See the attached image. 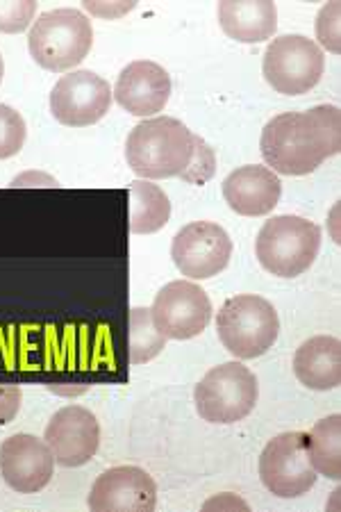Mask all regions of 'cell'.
<instances>
[{
  "mask_svg": "<svg viewBox=\"0 0 341 512\" xmlns=\"http://www.w3.org/2000/svg\"><path fill=\"white\" fill-rule=\"evenodd\" d=\"M341 148L337 105H316L310 112H285L266 123L260 139L264 162L280 176H307Z\"/></svg>",
  "mask_w": 341,
  "mask_h": 512,
  "instance_id": "1",
  "label": "cell"
},
{
  "mask_svg": "<svg viewBox=\"0 0 341 512\" xmlns=\"http://www.w3.org/2000/svg\"><path fill=\"white\" fill-rule=\"evenodd\" d=\"M191 158H194V132L178 119H144L130 130L126 160L141 180L180 178Z\"/></svg>",
  "mask_w": 341,
  "mask_h": 512,
  "instance_id": "2",
  "label": "cell"
},
{
  "mask_svg": "<svg viewBox=\"0 0 341 512\" xmlns=\"http://www.w3.org/2000/svg\"><path fill=\"white\" fill-rule=\"evenodd\" d=\"M94 46V28L80 10L60 7L37 16L28 32L32 60L41 69L64 73L73 71Z\"/></svg>",
  "mask_w": 341,
  "mask_h": 512,
  "instance_id": "3",
  "label": "cell"
},
{
  "mask_svg": "<svg viewBox=\"0 0 341 512\" xmlns=\"http://www.w3.org/2000/svg\"><path fill=\"white\" fill-rule=\"evenodd\" d=\"M321 251V228L296 214L266 221L255 239L257 262L278 278H296L312 267Z\"/></svg>",
  "mask_w": 341,
  "mask_h": 512,
  "instance_id": "4",
  "label": "cell"
},
{
  "mask_svg": "<svg viewBox=\"0 0 341 512\" xmlns=\"http://www.w3.org/2000/svg\"><path fill=\"white\" fill-rule=\"evenodd\" d=\"M216 333L230 355L237 360H253L278 342L280 319L276 308L262 296L237 294L219 310Z\"/></svg>",
  "mask_w": 341,
  "mask_h": 512,
  "instance_id": "5",
  "label": "cell"
},
{
  "mask_svg": "<svg viewBox=\"0 0 341 512\" xmlns=\"http://www.w3.org/2000/svg\"><path fill=\"white\" fill-rule=\"evenodd\" d=\"M260 399L255 374L239 360L210 369L194 390L196 412L210 424H237L251 415Z\"/></svg>",
  "mask_w": 341,
  "mask_h": 512,
  "instance_id": "6",
  "label": "cell"
},
{
  "mask_svg": "<svg viewBox=\"0 0 341 512\" xmlns=\"http://www.w3.org/2000/svg\"><path fill=\"white\" fill-rule=\"evenodd\" d=\"M326 57L316 41L305 35L273 37L264 51V80L285 96H303L319 85Z\"/></svg>",
  "mask_w": 341,
  "mask_h": 512,
  "instance_id": "7",
  "label": "cell"
},
{
  "mask_svg": "<svg viewBox=\"0 0 341 512\" xmlns=\"http://www.w3.org/2000/svg\"><path fill=\"white\" fill-rule=\"evenodd\" d=\"M260 478L266 490L280 499L303 497L316 485L307 433L294 431L273 437L260 456Z\"/></svg>",
  "mask_w": 341,
  "mask_h": 512,
  "instance_id": "8",
  "label": "cell"
},
{
  "mask_svg": "<svg viewBox=\"0 0 341 512\" xmlns=\"http://www.w3.org/2000/svg\"><path fill=\"white\" fill-rule=\"evenodd\" d=\"M151 315L166 340H191L210 324L212 301L205 289L191 280H173L157 292Z\"/></svg>",
  "mask_w": 341,
  "mask_h": 512,
  "instance_id": "9",
  "label": "cell"
},
{
  "mask_svg": "<svg viewBox=\"0 0 341 512\" xmlns=\"http://www.w3.org/2000/svg\"><path fill=\"white\" fill-rule=\"evenodd\" d=\"M171 258L182 276L207 280L219 276L232 258V239L214 221H191L178 230L171 244Z\"/></svg>",
  "mask_w": 341,
  "mask_h": 512,
  "instance_id": "10",
  "label": "cell"
},
{
  "mask_svg": "<svg viewBox=\"0 0 341 512\" xmlns=\"http://www.w3.org/2000/svg\"><path fill=\"white\" fill-rule=\"evenodd\" d=\"M110 82L94 71L78 69L57 80L51 92L53 117L71 128L101 121L112 105Z\"/></svg>",
  "mask_w": 341,
  "mask_h": 512,
  "instance_id": "11",
  "label": "cell"
},
{
  "mask_svg": "<svg viewBox=\"0 0 341 512\" xmlns=\"http://www.w3.org/2000/svg\"><path fill=\"white\" fill-rule=\"evenodd\" d=\"M44 442L62 467H82L101 447V426L94 412L82 406H66L51 417Z\"/></svg>",
  "mask_w": 341,
  "mask_h": 512,
  "instance_id": "12",
  "label": "cell"
},
{
  "mask_svg": "<svg viewBox=\"0 0 341 512\" xmlns=\"http://www.w3.org/2000/svg\"><path fill=\"white\" fill-rule=\"evenodd\" d=\"M55 472L53 451L35 435L16 433L0 444V476L19 494L41 492Z\"/></svg>",
  "mask_w": 341,
  "mask_h": 512,
  "instance_id": "13",
  "label": "cell"
},
{
  "mask_svg": "<svg viewBox=\"0 0 341 512\" xmlns=\"http://www.w3.org/2000/svg\"><path fill=\"white\" fill-rule=\"evenodd\" d=\"M87 503L94 512H153L157 485L146 469L112 467L96 478Z\"/></svg>",
  "mask_w": 341,
  "mask_h": 512,
  "instance_id": "14",
  "label": "cell"
},
{
  "mask_svg": "<svg viewBox=\"0 0 341 512\" xmlns=\"http://www.w3.org/2000/svg\"><path fill=\"white\" fill-rule=\"evenodd\" d=\"M112 96L132 117H155L171 98V76L157 62L135 60L119 73Z\"/></svg>",
  "mask_w": 341,
  "mask_h": 512,
  "instance_id": "15",
  "label": "cell"
},
{
  "mask_svg": "<svg viewBox=\"0 0 341 512\" xmlns=\"http://www.w3.org/2000/svg\"><path fill=\"white\" fill-rule=\"evenodd\" d=\"M282 183L269 167L246 164L223 180V198L241 217H264L280 203Z\"/></svg>",
  "mask_w": 341,
  "mask_h": 512,
  "instance_id": "16",
  "label": "cell"
},
{
  "mask_svg": "<svg viewBox=\"0 0 341 512\" xmlns=\"http://www.w3.org/2000/svg\"><path fill=\"white\" fill-rule=\"evenodd\" d=\"M216 14L223 32L239 44H260L278 30V7L271 0H223Z\"/></svg>",
  "mask_w": 341,
  "mask_h": 512,
  "instance_id": "17",
  "label": "cell"
},
{
  "mask_svg": "<svg viewBox=\"0 0 341 512\" xmlns=\"http://www.w3.org/2000/svg\"><path fill=\"white\" fill-rule=\"evenodd\" d=\"M294 374L307 390H335L341 383V342L332 335L303 342L294 355Z\"/></svg>",
  "mask_w": 341,
  "mask_h": 512,
  "instance_id": "18",
  "label": "cell"
},
{
  "mask_svg": "<svg viewBox=\"0 0 341 512\" xmlns=\"http://www.w3.org/2000/svg\"><path fill=\"white\" fill-rule=\"evenodd\" d=\"M171 219V201L162 187L151 180H135L130 185V230L135 235H153Z\"/></svg>",
  "mask_w": 341,
  "mask_h": 512,
  "instance_id": "19",
  "label": "cell"
},
{
  "mask_svg": "<svg viewBox=\"0 0 341 512\" xmlns=\"http://www.w3.org/2000/svg\"><path fill=\"white\" fill-rule=\"evenodd\" d=\"M307 449L316 474L339 481L341 478V417L330 415L316 421L312 433H307Z\"/></svg>",
  "mask_w": 341,
  "mask_h": 512,
  "instance_id": "20",
  "label": "cell"
},
{
  "mask_svg": "<svg viewBox=\"0 0 341 512\" xmlns=\"http://www.w3.org/2000/svg\"><path fill=\"white\" fill-rule=\"evenodd\" d=\"M166 337L155 328L151 308H132L130 312V362L144 365L164 351Z\"/></svg>",
  "mask_w": 341,
  "mask_h": 512,
  "instance_id": "21",
  "label": "cell"
},
{
  "mask_svg": "<svg viewBox=\"0 0 341 512\" xmlns=\"http://www.w3.org/2000/svg\"><path fill=\"white\" fill-rule=\"evenodd\" d=\"M28 137L26 121L10 105L0 103V160L12 158L23 148Z\"/></svg>",
  "mask_w": 341,
  "mask_h": 512,
  "instance_id": "22",
  "label": "cell"
},
{
  "mask_svg": "<svg viewBox=\"0 0 341 512\" xmlns=\"http://www.w3.org/2000/svg\"><path fill=\"white\" fill-rule=\"evenodd\" d=\"M339 21H341V3L323 5L319 14H316V39H319L321 51L326 48L328 53H339L341 51V32H339Z\"/></svg>",
  "mask_w": 341,
  "mask_h": 512,
  "instance_id": "23",
  "label": "cell"
},
{
  "mask_svg": "<svg viewBox=\"0 0 341 512\" xmlns=\"http://www.w3.org/2000/svg\"><path fill=\"white\" fill-rule=\"evenodd\" d=\"M37 16V3L35 0H7V3H0V32H7V35H16V32H23L32 28Z\"/></svg>",
  "mask_w": 341,
  "mask_h": 512,
  "instance_id": "24",
  "label": "cell"
},
{
  "mask_svg": "<svg viewBox=\"0 0 341 512\" xmlns=\"http://www.w3.org/2000/svg\"><path fill=\"white\" fill-rule=\"evenodd\" d=\"M216 171V155L210 148V144L194 135V158H191L189 167L182 173V180L189 185H205L207 180L214 176Z\"/></svg>",
  "mask_w": 341,
  "mask_h": 512,
  "instance_id": "25",
  "label": "cell"
},
{
  "mask_svg": "<svg viewBox=\"0 0 341 512\" xmlns=\"http://www.w3.org/2000/svg\"><path fill=\"white\" fill-rule=\"evenodd\" d=\"M137 7L135 0H119V3H105V0H85L82 3V10L89 12L91 16H98V19H105V21H114V19H121V16H126L128 12H132Z\"/></svg>",
  "mask_w": 341,
  "mask_h": 512,
  "instance_id": "26",
  "label": "cell"
},
{
  "mask_svg": "<svg viewBox=\"0 0 341 512\" xmlns=\"http://www.w3.org/2000/svg\"><path fill=\"white\" fill-rule=\"evenodd\" d=\"M23 392L16 383H0V426L10 424L19 415Z\"/></svg>",
  "mask_w": 341,
  "mask_h": 512,
  "instance_id": "27",
  "label": "cell"
},
{
  "mask_svg": "<svg viewBox=\"0 0 341 512\" xmlns=\"http://www.w3.org/2000/svg\"><path fill=\"white\" fill-rule=\"evenodd\" d=\"M10 187H60V183H57L53 176H48V173L32 169L12 178Z\"/></svg>",
  "mask_w": 341,
  "mask_h": 512,
  "instance_id": "28",
  "label": "cell"
},
{
  "mask_svg": "<svg viewBox=\"0 0 341 512\" xmlns=\"http://www.w3.org/2000/svg\"><path fill=\"white\" fill-rule=\"evenodd\" d=\"M248 510V503L241 501L235 494H219L203 506V510Z\"/></svg>",
  "mask_w": 341,
  "mask_h": 512,
  "instance_id": "29",
  "label": "cell"
},
{
  "mask_svg": "<svg viewBox=\"0 0 341 512\" xmlns=\"http://www.w3.org/2000/svg\"><path fill=\"white\" fill-rule=\"evenodd\" d=\"M48 390H53L57 394H82L87 390V385H80V387H60V385H48Z\"/></svg>",
  "mask_w": 341,
  "mask_h": 512,
  "instance_id": "30",
  "label": "cell"
},
{
  "mask_svg": "<svg viewBox=\"0 0 341 512\" xmlns=\"http://www.w3.org/2000/svg\"><path fill=\"white\" fill-rule=\"evenodd\" d=\"M5 76V62H3V55H0V82H3Z\"/></svg>",
  "mask_w": 341,
  "mask_h": 512,
  "instance_id": "31",
  "label": "cell"
}]
</instances>
